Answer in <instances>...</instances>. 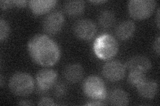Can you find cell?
<instances>
[{"mask_svg": "<svg viewBox=\"0 0 160 106\" xmlns=\"http://www.w3.org/2000/svg\"><path fill=\"white\" fill-rule=\"evenodd\" d=\"M58 74L53 69L43 68L40 70L36 76L38 91L44 93L54 86L57 82Z\"/></svg>", "mask_w": 160, "mask_h": 106, "instance_id": "obj_7", "label": "cell"}, {"mask_svg": "<svg viewBox=\"0 0 160 106\" xmlns=\"http://www.w3.org/2000/svg\"><path fill=\"white\" fill-rule=\"evenodd\" d=\"M156 4L153 0H131L128 3V11L133 18L142 20L151 16Z\"/></svg>", "mask_w": 160, "mask_h": 106, "instance_id": "obj_5", "label": "cell"}, {"mask_svg": "<svg viewBox=\"0 0 160 106\" xmlns=\"http://www.w3.org/2000/svg\"><path fill=\"white\" fill-rule=\"evenodd\" d=\"M86 105H105L103 103H102L101 101H98V100H94L93 102H89L86 104Z\"/></svg>", "mask_w": 160, "mask_h": 106, "instance_id": "obj_25", "label": "cell"}, {"mask_svg": "<svg viewBox=\"0 0 160 106\" xmlns=\"http://www.w3.org/2000/svg\"><path fill=\"white\" fill-rule=\"evenodd\" d=\"M9 33V26L8 22L3 19L0 20V41L6 39Z\"/></svg>", "mask_w": 160, "mask_h": 106, "instance_id": "obj_20", "label": "cell"}, {"mask_svg": "<svg viewBox=\"0 0 160 106\" xmlns=\"http://www.w3.org/2000/svg\"><path fill=\"white\" fill-rule=\"evenodd\" d=\"M138 94L141 97L146 99H152L156 96L158 85L156 82L151 80H146L137 87Z\"/></svg>", "mask_w": 160, "mask_h": 106, "instance_id": "obj_14", "label": "cell"}, {"mask_svg": "<svg viewBox=\"0 0 160 106\" xmlns=\"http://www.w3.org/2000/svg\"><path fill=\"white\" fill-rule=\"evenodd\" d=\"M57 3L56 0H31L28 2L32 12L39 16L49 12Z\"/></svg>", "mask_w": 160, "mask_h": 106, "instance_id": "obj_11", "label": "cell"}, {"mask_svg": "<svg viewBox=\"0 0 160 106\" xmlns=\"http://www.w3.org/2000/svg\"><path fill=\"white\" fill-rule=\"evenodd\" d=\"M83 68L79 64L68 65L63 70V76L67 81L71 83H77L83 77Z\"/></svg>", "mask_w": 160, "mask_h": 106, "instance_id": "obj_12", "label": "cell"}, {"mask_svg": "<svg viewBox=\"0 0 160 106\" xmlns=\"http://www.w3.org/2000/svg\"><path fill=\"white\" fill-rule=\"evenodd\" d=\"M83 92L93 100L102 101L107 98V91L103 80L96 76H91L84 80Z\"/></svg>", "mask_w": 160, "mask_h": 106, "instance_id": "obj_4", "label": "cell"}, {"mask_svg": "<svg viewBox=\"0 0 160 106\" xmlns=\"http://www.w3.org/2000/svg\"><path fill=\"white\" fill-rule=\"evenodd\" d=\"M136 31V24L131 20H126V21L119 23L115 30L116 37L125 41L131 38Z\"/></svg>", "mask_w": 160, "mask_h": 106, "instance_id": "obj_13", "label": "cell"}, {"mask_svg": "<svg viewBox=\"0 0 160 106\" xmlns=\"http://www.w3.org/2000/svg\"><path fill=\"white\" fill-rule=\"evenodd\" d=\"M159 9L158 10V14H157V25H158V27H159Z\"/></svg>", "mask_w": 160, "mask_h": 106, "instance_id": "obj_27", "label": "cell"}, {"mask_svg": "<svg viewBox=\"0 0 160 106\" xmlns=\"http://www.w3.org/2000/svg\"><path fill=\"white\" fill-rule=\"evenodd\" d=\"M67 92V87L63 82H56L54 85V95L58 98L65 96Z\"/></svg>", "mask_w": 160, "mask_h": 106, "instance_id": "obj_19", "label": "cell"}, {"mask_svg": "<svg viewBox=\"0 0 160 106\" xmlns=\"http://www.w3.org/2000/svg\"><path fill=\"white\" fill-rule=\"evenodd\" d=\"M26 1H13V6H16L19 7H23L26 6L27 4Z\"/></svg>", "mask_w": 160, "mask_h": 106, "instance_id": "obj_24", "label": "cell"}, {"mask_svg": "<svg viewBox=\"0 0 160 106\" xmlns=\"http://www.w3.org/2000/svg\"><path fill=\"white\" fill-rule=\"evenodd\" d=\"M96 26L92 20L82 19L76 21L73 26V31L77 37L82 40L92 39L96 33Z\"/></svg>", "mask_w": 160, "mask_h": 106, "instance_id": "obj_9", "label": "cell"}, {"mask_svg": "<svg viewBox=\"0 0 160 106\" xmlns=\"http://www.w3.org/2000/svg\"><path fill=\"white\" fill-rule=\"evenodd\" d=\"M146 80V76L144 72L139 71H129L128 75V82L132 86L137 88Z\"/></svg>", "mask_w": 160, "mask_h": 106, "instance_id": "obj_18", "label": "cell"}, {"mask_svg": "<svg viewBox=\"0 0 160 106\" xmlns=\"http://www.w3.org/2000/svg\"><path fill=\"white\" fill-rule=\"evenodd\" d=\"M90 2L95 3H103V2H106V1H90Z\"/></svg>", "mask_w": 160, "mask_h": 106, "instance_id": "obj_29", "label": "cell"}, {"mask_svg": "<svg viewBox=\"0 0 160 106\" xmlns=\"http://www.w3.org/2000/svg\"><path fill=\"white\" fill-rule=\"evenodd\" d=\"M129 71H139L146 73L152 68L150 60L142 55H137L130 58L125 64Z\"/></svg>", "mask_w": 160, "mask_h": 106, "instance_id": "obj_10", "label": "cell"}, {"mask_svg": "<svg viewBox=\"0 0 160 106\" xmlns=\"http://www.w3.org/2000/svg\"><path fill=\"white\" fill-rule=\"evenodd\" d=\"M109 101L113 105H127L129 104V95L122 89H113L109 95Z\"/></svg>", "mask_w": 160, "mask_h": 106, "instance_id": "obj_15", "label": "cell"}, {"mask_svg": "<svg viewBox=\"0 0 160 106\" xmlns=\"http://www.w3.org/2000/svg\"><path fill=\"white\" fill-rule=\"evenodd\" d=\"M63 15L60 12H53L48 14L43 21V31L49 35H56L63 27Z\"/></svg>", "mask_w": 160, "mask_h": 106, "instance_id": "obj_8", "label": "cell"}, {"mask_svg": "<svg viewBox=\"0 0 160 106\" xmlns=\"http://www.w3.org/2000/svg\"><path fill=\"white\" fill-rule=\"evenodd\" d=\"M153 47L154 49V51L156 52V53L158 55H159V37H158L157 39L155 40Z\"/></svg>", "mask_w": 160, "mask_h": 106, "instance_id": "obj_23", "label": "cell"}, {"mask_svg": "<svg viewBox=\"0 0 160 106\" xmlns=\"http://www.w3.org/2000/svg\"><path fill=\"white\" fill-rule=\"evenodd\" d=\"M98 21L102 27L109 28L113 26L116 21V16L111 10H104L99 14Z\"/></svg>", "mask_w": 160, "mask_h": 106, "instance_id": "obj_17", "label": "cell"}, {"mask_svg": "<svg viewBox=\"0 0 160 106\" xmlns=\"http://www.w3.org/2000/svg\"><path fill=\"white\" fill-rule=\"evenodd\" d=\"M0 85H1L2 87L3 85V78L2 75H1V77H0Z\"/></svg>", "mask_w": 160, "mask_h": 106, "instance_id": "obj_28", "label": "cell"}, {"mask_svg": "<svg viewBox=\"0 0 160 106\" xmlns=\"http://www.w3.org/2000/svg\"><path fill=\"white\" fill-rule=\"evenodd\" d=\"M39 105H56L54 101L49 97H43L40 99L38 104Z\"/></svg>", "mask_w": 160, "mask_h": 106, "instance_id": "obj_21", "label": "cell"}, {"mask_svg": "<svg viewBox=\"0 0 160 106\" xmlns=\"http://www.w3.org/2000/svg\"><path fill=\"white\" fill-rule=\"evenodd\" d=\"M9 88L14 95L26 97L31 94L34 90V80L31 75L26 72H18L10 78Z\"/></svg>", "mask_w": 160, "mask_h": 106, "instance_id": "obj_3", "label": "cell"}, {"mask_svg": "<svg viewBox=\"0 0 160 106\" xmlns=\"http://www.w3.org/2000/svg\"><path fill=\"white\" fill-rule=\"evenodd\" d=\"M126 67L118 60H111L106 62L102 68L103 76L111 82H118L126 75Z\"/></svg>", "mask_w": 160, "mask_h": 106, "instance_id": "obj_6", "label": "cell"}, {"mask_svg": "<svg viewBox=\"0 0 160 106\" xmlns=\"http://www.w3.org/2000/svg\"><path fill=\"white\" fill-rule=\"evenodd\" d=\"M19 105H32L33 104L32 102H30L28 100H22L20 101Z\"/></svg>", "mask_w": 160, "mask_h": 106, "instance_id": "obj_26", "label": "cell"}, {"mask_svg": "<svg viewBox=\"0 0 160 106\" xmlns=\"http://www.w3.org/2000/svg\"><path fill=\"white\" fill-rule=\"evenodd\" d=\"M119 44L112 35L103 34L95 40L93 50L96 56L102 60H109L117 54Z\"/></svg>", "mask_w": 160, "mask_h": 106, "instance_id": "obj_2", "label": "cell"}, {"mask_svg": "<svg viewBox=\"0 0 160 106\" xmlns=\"http://www.w3.org/2000/svg\"><path fill=\"white\" fill-rule=\"evenodd\" d=\"M28 50L33 61L43 67L56 64L61 55L59 45L46 35H34L28 42Z\"/></svg>", "mask_w": 160, "mask_h": 106, "instance_id": "obj_1", "label": "cell"}, {"mask_svg": "<svg viewBox=\"0 0 160 106\" xmlns=\"http://www.w3.org/2000/svg\"><path fill=\"white\" fill-rule=\"evenodd\" d=\"M0 6H1L2 9L6 10L9 7L13 6V1H1L0 2Z\"/></svg>", "mask_w": 160, "mask_h": 106, "instance_id": "obj_22", "label": "cell"}, {"mask_svg": "<svg viewBox=\"0 0 160 106\" xmlns=\"http://www.w3.org/2000/svg\"><path fill=\"white\" fill-rule=\"evenodd\" d=\"M64 12L71 17L81 15L85 9V3L83 1H68L64 4Z\"/></svg>", "mask_w": 160, "mask_h": 106, "instance_id": "obj_16", "label": "cell"}]
</instances>
